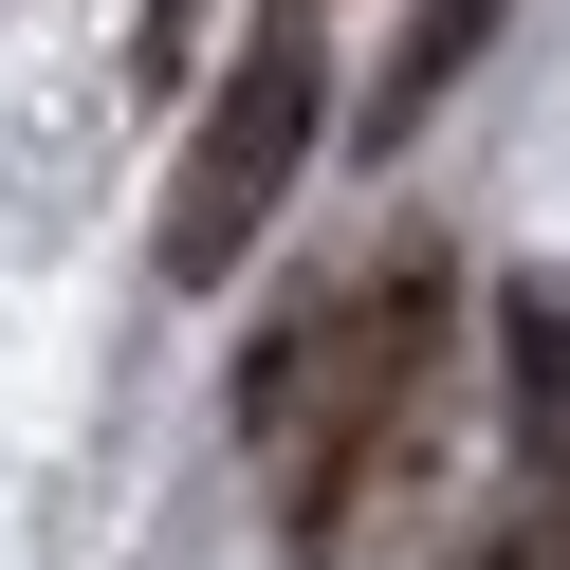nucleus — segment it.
I'll return each instance as SVG.
<instances>
[{"label": "nucleus", "mask_w": 570, "mask_h": 570, "mask_svg": "<svg viewBox=\"0 0 570 570\" xmlns=\"http://www.w3.org/2000/svg\"><path fill=\"white\" fill-rule=\"evenodd\" d=\"M442 332H460V258L442 239H350V258L239 350V442L295 497L313 570H386V533H405V497H423Z\"/></svg>", "instance_id": "nucleus-1"}, {"label": "nucleus", "mask_w": 570, "mask_h": 570, "mask_svg": "<svg viewBox=\"0 0 570 570\" xmlns=\"http://www.w3.org/2000/svg\"><path fill=\"white\" fill-rule=\"evenodd\" d=\"M313 129H332V75H313V38H295V19H258V38H239V75L203 92L185 166H166V239H148V258L185 276V295H222V276L276 239V203H295Z\"/></svg>", "instance_id": "nucleus-2"}, {"label": "nucleus", "mask_w": 570, "mask_h": 570, "mask_svg": "<svg viewBox=\"0 0 570 570\" xmlns=\"http://www.w3.org/2000/svg\"><path fill=\"white\" fill-rule=\"evenodd\" d=\"M515 19V0H405V38H386V92H368V129H423L460 75H479V38Z\"/></svg>", "instance_id": "nucleus-3"}, {"label": "nucleus", "mask_w": 570, "mask_h": 570, "mask_svg": "<svg viewBox=\"0 0 570 570\" xmlns=\"http://www.w3.org/2000/svg\"><path fill=\"white\" fill-rule=\"evenodd\" d=\"M497 368H515V423L570 460V295H552V276H515V295H497Z\"/></svg>", "instance_id": "nucleus-4"}, {"label": "nucleus", "mask_w": 570, "mask_h": 570, "mask_svg": "<svg viewBox=\"0 0 570 570\" xmlns=\"http://www.w3.org/2000/svg\"><path fill=\"white\" fill-rule=\"evenodd\" d=\"M460 570H570V460H552V479H515V497H497V515H479V552H460Z\"/></svg>", "instance_id": "nucleus-5"}, {"label": "nucleus", "mask_w": 570, "mask_h": 570, "mask_svg": "<svg viewBox=\"0 0 570 570\" xmlns=\"http://www.w3.org/2000/svg\"><path fill=\"white\" fill-rule=\"evenodd\" d=\"M276 19H313V0H276Z\"/></svg>", "instance_id": "nucleus-6"}]
</instances>
